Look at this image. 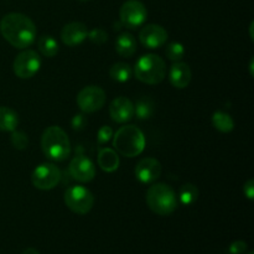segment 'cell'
Segmentation results:
<instances>
[{
  "label": "cell",
  "instance_id": "cell-23",
  "mask_svg": "<svg viewBox=\"0 0 254 254\" xmlns=\"http://www.w3.org/2000/svg\"><path fill=\"white\" fill-rule=\"evenodd\" d=\"M37 47H39L40 52L49 59L55 57L59 54V44L50 35H44V36L40 37L39 41H37Z\"/></svg>",
  "mask_w": 254,
  "mask_h": 254
},
{
  "label": "cell",
  "instance_id": "cell-6",
  "mask_svg": "<svg viewBox=\"0 0 254 254\" xmlns=\"http://www.w3.org/2000/svg\"><path fill=\"white\" fill-rule=\"evenodd\" d=\"M64 200L67 207L77 215H86L94 205L93 193L82 185L69 186L64 191Z\"/></svg>",
  "mask_w": 254,
  "mask_h": 254
},
{
  "label": "cell",
  "instance_id": "cell-4",
  "mask_svg": "<svg viewBox=\"0 0 254 254\" xmlns=\"http://www.w3.org/2000/svg\"><path fill=\"white\" fill-rule=\"evenodd\" d=\"M146 203L154 213L169 216L178 208V197L173 188L166 184H154L146 191Z\"/></svg>",
  "mask_w": 254,
  "mask_h": 254
},
{
  "label": "cell",
  "instance_id": "cell-20",
  "mask_svg": "<svg viewBox=\"0 0 254 254\" xmlns=\"http://www.w3.org/2000/svg\"><path fill=\"white\" fill-rule=\"evenodd\" d=\"M154 112H155V104L149 97H141L134 106V116H136V118L140 121H145L153 117Z\"/></svg>",
  "mask_w": 254,
  "mask_h": 254
},
{
  "label": "cell",
  "instance_id": "cell-5",
  "mask_svg": "<svg viewBox=\"0 0 254 254\" xmlns=\"http://www.w3.org/2000/svg\"><path fill=\"white\" fill-rule=\"evenodd\" d=\"M134 74L143 83L159 84L165 78L166 64L159 55H144L136 61Z\"/></svg>",
  "mask_w": 254,
  "mask_h": 254
},
{
  "label": "cell",
  "instance_id": "cell-19",
  "mask_svg": "<svg viewBox=\"0 0 254 254\" xmlns=\"http://www.w3.org/2000/svg\"><path fill=\"white\" fill-rule=\"evenodd\" d=\"M19 124V116L9 107H0V130L14 131Z\"/></svg>",
  "mask_w": 254,
  "mask_h": 254
},
{
  "label": "cell",
  "instance_id": "cell-34",
  "mask_svg": "<svg viewBox=\"0 0 254 254\" xmlns=\"http://www.w3.org/2000/svg\"><path fill=\"white\" fill-rule=\"evenodd\" d=\"M78 1H89V0H78Z\"/></svg>",
  "mask_w": 254,
  "mask_h": 254
},
{
  "label": "cell",
  "instance_id": "cell-18",
  "mask_svg": "<svg viewBox=\"0 0 254 254\" xmlns=\"http://www.w3.org/2000/svg\"><path fill=\"white\" fill-rule=\"evenodd\" d=\"M116 51L122 57H131L136 51L135 37L129 32H123L116 40Z\"/></svg>",
  "mask_w": 254,
  "mask_h": 254
},
{
  "label": "cell",
  "instance_id": "cell-2",
  "mask_svg": "<svg viewBox=\"0 0 254 254\" xmlns=\"http://www.w3.org/2000/svg\"><path fill=\"white\" fill-rule=\"evenodd\" d=\"M41 148L50 160L64 161L71 154V141L61 127L51 126L42 134Z\"/></svg>",
  "mask_w": 254,
  "mask_h": 254
},
{
  "label": "cell",
  "instance_id": "cell-32",
  "mask_svg": "<svg viewBox=\"0 0 254 254\" xmlns=\"http://www.w3.org/2000/svg\"><path fill=\"white\" fill-rule=\"evenodd\" d=\"M22 254H40L39 251L35 250V248H27V250H25Z\"/></svg>",
  "mask_w": 254,
  "mask_h": 254
},
{
  "label": "cell",
  "instance_id": "cell-8",
  "mask_svg": "<svg viewBox=\"0 0 254 254\" xmlns=\"http://www.w3.org/2000/svg\"><path fill=\"white\" fill-rule=\"evenodd\" d=\"M41 67V57L34 50H25L20 52L14 60L12 69L19 78L29 79L39 72Z\"/></svg>",
  "mask_w": 254,
  "mask_h": 254
},
{
  "label": "cell",
  "instance_id": "cell-27",
  "mask_svg": "<svg viewBox=\"0 0 254 254\" xmlns=\"http://www.w3.org/2000/svg\"><path fill=\"white\" fill-rule=\"evenodd\" d=\"M87 37H88L93 44L103 45L104 42H107V40H108V34H107L103 29L97 27V29H93L91 30V31H88Z\"/></svg>",
  "mask_w": 254,
  "mask_h": 254
},
{
  "label": "cell",
  "instance_id": "cell-33",
  "mask_svg": "<svg viewBox=\"0 0 254 254\" xmlns=\"http://www.w3.org/2000/svg\"><path fill=\"white\" fill-rule=\"evenodd\" d=\"M250 68H251V74H253V59L251 60V64H250Z\"/></svg>",
  "mask_w": 254,
  "mask_h": 254
},
{
  "label": "cell",
  "instance_id": "cell-28",
  "mask_svg": "<svg viewBox=\"0 0 254 254\" xmlns=\"http://www.w3.org/2000/svg\"><path fill=\"white\" fill-rule=\"evenodd\" d=\"M112 138H113V129L111 127H102L98 130V134H97V141H98L99 145L107 144Z\"/></svg>",
  "mask_w": 254,
  "mask_h": 254
},
{
  "label": "cell",
  "instance_id": "cell-14",
  "mask_svg": "<svg viewBox=\"0 0 254 254\" xmlns=\"http://www.w3.org/2000/svg\"><path fill=\"white\" fill-rule=\"evenodd\" d=\"M109 116L116 123H127L134 117V103L127 97H118L109 106Z\"/></svg>",
  "mask_w": 254,
  "mask_h": 254
},
{
  "label": "cell",
  "instance_id": "cell-9",
  "mask_svg": "<svg viewBox=\"0 0 254 254\" xmlns=\"http://www.w3.org/2000/svg\"><path fill=\"white\" fill-rule=\"evenodd\" d=\"M119 17L123 26L128 29H136L145 22L148 10L139 0H127L119 10Z\"/></svg>",
  "mask_w": 254,
  "mask_h": 254
},
{
  "label": "cell",
  "instance_id": "cell-7",
  "mask_svg": "<svg viewBox=\"0 0 254 254\" xmlns=\"http://www.w3.org/2000/svg\"><path fill=\"white\" fill-rule=\"evenodd\" d=\"M61 178V170L55 164L44 163L32 171L31 183L39 190L49 191L59 185Z\"/></svg>",
  "mask_w": 254,
  "mask_h": 254
},
{
  "label": "cell",
  "instance_id": "cell-29",
  "mask_svg": "<svg viewBox=\"0 0 254 254\" xmlns=\"http://www.w3.org/2000/svg\"><path fill=\"white\" fill-rule=\"evenodd\" d=\"M87 126V118L84 114L79 113V114H74L73 118L71 121V127L73 130L79 131L82 129H84V127Z\"/></svg>",
  "mask_w": 254,
  "mask_h": 254
},
{
  "label": "cell",
  "instance_id": "cell-35",
  "mask_svg": "<svg viewBox=\"0 0 254 254\" xmlns=\"http://www.w3.org/2000/svg\"><path fill=\"white\" fill-rule=\"evenodd\" d=\"M248 254H253V253H252V252H251V253H248Z\"/></svg>",
  "mask_w": 254,
  "mask_h": 254
},
{
  "label": "cell",
  "instance_id": "cell-30",
  "mask_svg": "<svg viewBox=\"0 0 254 254\" xmlns=\"http://www.w3.org/2000/svg\"><path fill=\"white\" fill-rule=\"evenodd\" d=\"M246 248H247V245H246L245 242H242V241H237V242H235L231 245L230 252L232 254H240V253L245 252Z\"/></svg>",
  "mask_w": 254,
  "mask_h": 254
},
{
  "label": "cell",
  "instance_id": "cell-24",
  "mask_svg": "<svg viewBox=\"0 0 254 254\" xmlns=\"http://www.w3.org/2000/svg\"><path fill=\"white\" fill-rule=\"evenodd\" d=\"M180 202L185 206L192 205L198 198V189L193 184H185L181 186L180 192H179Z\"/></svg>",
  "mask_w": 254,
  "mask_h": 254
},
{
  "label": "cell",
  "instance_id": "cell-1",
  "mask_svg": "<svg viewBox=\"0 0 254 254\" xmlns=\"http://www.w3.org/2000/svg\"><path fill=\"white\" fill-rule=\"evenodd\" d=\"M2 37L15 49H26L36 39V26L34 21L21 12H10L0 21Z\"/></svg>",
  "mask_w": 254,
  "mask_h": 254
},
{
  "label": "cell",
  "instance_id": "cell-31",
  "mask_svg": "<svg viewBox=\"0 0 254 254\" xmlns=\"http://www.w3.org/2000/svg\"><path fill=\"white\" fill-rule=\"evenodd\" d=\"M243 192H245V195L247 196L250 200H253L254 197V181L252 179H250V180L247 181V183L245 184V186H243Z\"/></svg>",
  "mask_w": 254,
  "mask_h": 254
},
{
  "label": "cell",
  "instance_id": "cell-13",
  "mask_svg": "<svg viewBox=\"0 0 254 254\" xmlns=\"http://www.w3.org/2000/svg\"><path fill=\"white\" fill-rule=\"evenodd\" d=\"M139 40L146 49H160L168 40V32L160 25H145L139 32Z\"/></svg>",
  "mask_w": 254,
  "mask_h": 254
},
{
  "label": "cell",
  "instance_id": "cell-10",
  "mask_svg": "<svg viewBox=\"0 0 254 254\" xmlns=\"http://www.w3.org/2000/svg\"><path fill=\"white\" fill-rule=\"evenodd\" d=\"M106 92L98 86H87L77 94V106L83 113H94L103 108L106 103Z\"/></svg>",
  "mask_w": 254,
  "mask_h": 254
},
{
  "label": "cell",
  "instance_id": "cell-22",
  "mask_svg": "<svg viewBox=\"0 0 254 254\" xmlns=\"http://www.w3.org/2000/svg\"><path fill=\"white\" fill-rule=\"evenodd\" d=\"M131 73V67L129 66L126 62H117L109 69V76L113 81L119 82V83H124V82H128L130 79Z\"/></svg>",
  "mask_w": 254,
  "mask_h": 254
},
{
  "label": "cell",
  "instance_id": "cell-15",
  "mask_svg": "<svg viewBox=\"0 0 254 254\" xmlns=\"http://www.w3.org/2000/svg\"><path fill=\"white\" fill-rule=\"evenodd\" d=\"M88 29L83 22L73 21L64 25L61 31V40L64 45L69 47L77 46L87 39Z\"/></svg>",
  "mask_w": 254,
  "mask_h": 254
},
{
  "label": "cell",
  "instance_id": "cell-11",
  "mask_svg": "<svg viewBox=\"0 0 254 254\" xmlns=\"http://www.w3.org/2000/svg\"><path fill=\"white\" fill-rule=\"evenodd\" d=\"M68 173L79 183H91L96 176V166L87 156L76 155L69 163Z\"/></svg>",
  "mask_w": 254,
  "mask_h": 254
},
{
  "label": "cell",
  "instance_id": "cell-3",
  "mask_svg": "<svg viewBox=\"0 0 254 254\" xmlns=\"http://www.w3.org/2000/svg\"><path fill=\"white\" fill-rule=\"evenodd\" d=\"M113 146L121 155L135 158L145 149V136L138 127H121L113 135Z\"/></svg>",
  "mask_w": 254,
  "mask_h": 254
},
{
  "label": "cell",
  "instance_id": "cell-26",
  "mask_svg": "<svg viewBox=\"0 0 254 254\" xmlns=\"http://www.w3.org/2000/svg\"><path fill=\"white\" fill-rule=\"evenodd\" d=\"M10 140H11L12 146L15 149H17V150H25L27 148V145H29V138H27V135L24 131L14 130Z\"/></svg>",
  "mask_w": 254,
  "mask_h": 254
},
{
  "label": "cell",
  "instance_id": "cell-21",
  "mask_svg": "<svg viewBox=\"0 0 254 254\" xmlns=\"http://www.w3.org/2000/svg\"><path fill=\"white\" fill-rule=\"evenodd\" d=\"M212 126L221 133H230L235 129V122L228 113L217 111L212 114Z\"/></svg>",
  "mask_w": 254,
  "mask_h": 254
},
{
  "label": "cell",
  "instance_id": "cell-25",
  "mask_svg": "<svg viewBox=\"0 0 254 254\" xmlns=\"http://www.w3.org/2000/svg\"><path fill=\"white\" fill-rule=\"evenodd\" d=\"M165 54L169 60H171L173 62H179L183 60L184 55H185V47L180 42H171L166 46Z\"/></svg>",
  "mask_w": 254,
  "mask_h": 254
},
{
  "label": "cell",
  "instance_id": "cell-17",
  "mask_svg": "<svg viewBox=\"0 0 254 254\" xmlns=\"http://www.w3.org/2000/svg\"><path fill=\"white\" fill-rule=\"evenodd\" d=\"M98 165L106 173H114L119 168V156L114 149L111 148H102L98 153Z\"/></svg>",
  "mask_w": 254,
  "mask_h": 254
},
{
  "label": "cell",
  "instance_id": "cell-12",
  "mask_svg": "<svg viewBox=\"0 0 254 254\" xmlns=\"http://www.w3.org/2000/svg\"><path fill=\"white\" fill-rule=\"evenodd\" d=\"M135 178L141 184H153L161 175V164L155 158H144L136 164Z\"/></svg>",
  "mask_w": 254,
  "mask_h": 254
},
{
  "label": "cell",
  "instance_id": "cell-16",
  "mask_svg": "<svg viewBox=\"0 0 254 254\" xmlns=\"http://www.w3.org/2000/svg\"><path fill=\"white\" fill-rule=\"evenodd\" d=\"M170 83L175 88L184 89L190 84L191 78H192V72H191L190 66L185 62H174L170 69Z\"/></svg>",
  "mask_w": 254,
  "mask_h": 254
}]
</instances>
